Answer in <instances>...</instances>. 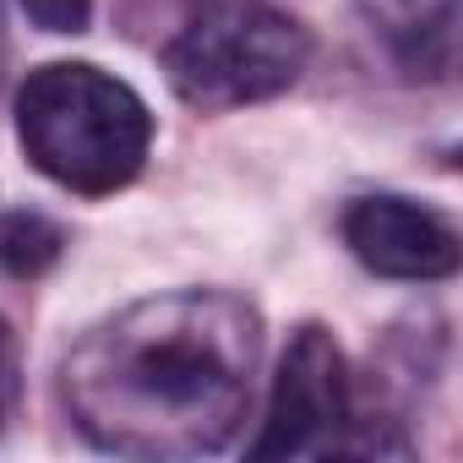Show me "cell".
Masks as SVG:
<instances>
[{"label": "cell", "instance_id": "5b68a950", "mask_svg": "<svg viewBox=\"0 0 463 463\" xmlns=\"http://www.w3.org/2000/svg\"><path fill=\"white\" fill-rule=\"evenodd\" d=\"M344 246L360 268L398 284H441L458 273V229L414 196H354L344 207Z\"/></svg>", "mask_w": 463, "mask_h": 463}, {"label": "cell", "instance_id": "3957f363", "mask_svg": "<svg viewBox=\"0 0 463 463\" xmlns=\"http://www.w3.org/2000/svg\"><path fill=\"white\" fill-rule=\"evenodd\" d=\"M311 66V33L268 0H196L164 44V77L191 109H241L279 99Z\"/></svg>", "mask_w": 463, "mask_h": 463}, {"label": "cell", "instance_id": "52a82bcc", "mask_svg": "<svg viewBox=\"0 0 463 463\" xmlns=\"http://www.w3.org/2000/svg\"><path fill=\"white\" fill-rule=\"evenodd\" d=\"M66 251V229L44 218L39 207H12L0 213V268L12 279H39L61 262Z\"/></svg>", "mask_w": 463, "mask_h": 463}, {"label": "cell", "instance_id": "277c9868", "mask_svg": "<svg viewBox=\"0 0 463 463\" xmlns=\"http://www.w3.org/2000/svg\"><path fill=\"white\" fill-rule=\"evenodd\" d=\"M360 414H354V387L344 371V354L327 327L306 322L295 327L273 403L262 420V436L251 441V458H306V452H365L360 441Z\"/></svg>", "mask_w": 463, "mask_h": 463}, {"label": "cell", "instance_id": "6da1fadb", "mask_svg": "<svg viewBox=\"0 0 463 463\" xmlns=\"http://www.w3.org/2000/svg\"><path fill=\"white\" fill-rule=\"evenodd\" d=\"M262 322L241 295L180 289L99 322L61 371L77 430L120 458H202L251 414Z\"/></svg>", "mask_w": 463, "mask_h": 463}, {"label": "cell", "instance_id": "9c48e42d", "mask_svg": "<svg viewBox=\"0 0 463 463\" xmlns=\"http://www.w3.org/2000/svg\"><path fill=\"white\" fill-rule=\"evenodd\" d=\"M12 403H17V338H12L6 317H0V425H6Z\"/></svg>", "mask_w": 463, "mask_h": 463}, {"label": "cell", "instance_id": "7a4b0ae2", "mask_svg": "<svg viewBox=\"0 0 463 463\" xmlns=\"http://www.w3.org/2000/svg\"><path fill=\"white\" fill-rule=\"evenodd\" d=\"M17 142L39 175L77 196L131 185L153 147L147 104L88 61H55L17 88Z\"/></svg>", "mask_w": 463, "mask_h": 463}, {"label": "cell", "instance_id": "ba28073f", "mask_svg": "<svg viewBox=\"0 0 463 463\" xmlns=\"http://www.w3.org/2000/svg\"><path fill=\"white\" fill-rule=\"evenodd\" d=\"M12 6L44 33H88L93 23V0H12Z\"/></svg>", "mask_w": 463, "mask_h": 463}, {"label": "cell", "instance_id": "8992f818", "mask_svg": "<svg viewBox=\"0 0 463 463\" xmlns=\"http://www.w3.org/2000/svg\"><path fill=\"white\" fill-rule=\"evenodd\" d=\"M371 33L409 77L441 82L458 50V0H354Z\"/></svg>", "mask_w": 463, "mask_h": 463}]
</instances>
